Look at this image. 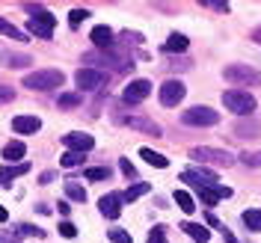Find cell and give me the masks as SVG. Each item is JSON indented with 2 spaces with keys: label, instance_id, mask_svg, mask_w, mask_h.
Here are the masks:
<instances>
[{
  "label": "cell",
  "instance_id": "836d02e7",
  "mask_svg": "<svg viewBox=\"0 0 261 243\" xmlns=\"http://www.w3.org/2000/svg\"><path fill=\"white\" fill-rule=\"evenodd\" d=\"M27 63H33L30 57H9V60H6V65H12V68H24Z\"/></svg>",
  "mask_w": 261,
  "mask_h": 243
},
{
  "label": "cell",
  "instance_id": "ba28073f",
  "mask_svg": "<svg viewBox=\"0 0 261 243\" xmlns=\"http://www.w3.org/2000/svg\"><path fill=\"white\" fill-rule=\"evenodd\" d=\"M74 83L81 86V92H95L98 86H104V74L95 71V68H81L74 74Z\"/></svg>",
  "mask_w": 261,
  "mask_h": 243
},
{
  "label": "cell",
  "instance_id": "cb8c5ba5",
  "mask_svg": "<svg viewBox=\"0 0 261 243\" xmlns=\"http://www.w3.org/2000/svg\"><path fill=\"white\" fill-rule=\"evenodd\" d=\"M65 196L74 199V202H86V190H83L77 181H65Z\"/></svg>",
  "mask_w": 261,
  "mask_h": 243
},
{
  "label": "cell",
  "instance_id": "484cf974",
  "mask_svg": "<svg viewBox=\"0 0 261 243\" xmlns=\"http://www.w3.org/2000/svg\"><path fill=\"white\" fill-rule=\"evenodd\" d=\"M27 30H30L33 36H39V39H50V36H54V30H50V27L39 24V21H33V18H30V24H27Z\"/></svg>",
  "mask_w": 261,
  "mask_h": 243
},
{
  "label": "cell",
  "instance_id": "4316f807",
  "mask_svg": "<svg viewBox=\"0 0 261 243\" xmlns=\"http://www.w3.org/2000/svg\"><path fill=\"white\" fill-rule=\"evenodd\" d=\"M83 98L77 95V92H63V95H60V107H63V110H71V107H77Z\"/></svg>",
  "mask_w": 261,
  "mask_h": 243
},
{
  "label": "cell",
  "instance_id": "30bf717a",
  "mask_svg": "<svg viewBox=\"0 0 261 243\" xmlns=\"http://www.w3.org/2000/svg\"><path fill=\"white\" fill-rule=\"evenodd\" d=\"M98 211L104 213L107 220H116V217L122 213V193H107L98 202Z\"/></svg>",
  "mask_w": 261,
  "mask_h": 243
},
{
  "label": "cell",
  "instance_id": "44dd1931",
  "mask_svg": "<svg viewBox=\"0 0 261 243\" xmlns=\"http://www.w3.org/2000/svg\"><path fill=\"white\" fill-rule=\"evenodd\" d=\"M0 33H3V36H9V39H15V42H27V33L18 30L15 24H9L6 18H0Z\"/></svg>",
  "mask_w": 261,
  "mask_h": 243
},
{
  "label": "cell",
  "instance_id": "6da1fadb",
  "mask_svg": "<svg viewBox=\"0 0 261 243\" xmlns=\"http://www.w3.org/2000/svg\"><path fill=\"white\" fill-rule=\"evenodd\" d=\"M65 83V74L57 71V68H42V71H33L24 77V86L27 89H36V92H50V89H60Z\"/></svg>",
  "mask_w": 261,
  "mask_h": 243
},
{
  "label": "cell",
  "instance_id": "3957f363",
  "mask_svg": "<svg viewBox=\"0 0 261 243\" xmlns=\"http://www.w3.org/2000/svg\"><path fill=\"white\" fill-rule=\"evenodd\" d=\"M223 77H226L228 83H234V86H258L261 83V71H255V68H249V65H226L223 68Z\"/></svg>",
  "mask_w": 261,
  "mask_h": 243
},
{
  "label": "cell",
  "instance_id": "5b68a950",
  "mask_svg": "<svg viewBox=\"0 0 261 243\" xmlns=\"http://www.w3.org/2000/svg\"><path fill=\"white\" fill-rule=\"evenodd\" d=\"M190 157L199 160V163H211V166H231V163H234V157H231L228 151H223V148H211V146L193 148Z\"/></svg>",
  "mask_w": 261,
  "mask_h": 243
},
{
  "label": "cell",
  "instance_id": "2e32d148",
  "mask_svg": "<svg viewBox=\"0 0 261 243\" xmlns=\"http://www.w3.org/2000/svg\"><path fill=\"white\" fill-rule=\"evenodd\" d=\"M27 172H30L27 163H21V166H3V169H0V181H3V187H9L12 178H21V175H27Z\"/></svg>",
  "mask_w": 261,
  "mask_h": 243
},
{
  "label": "cell",
  "instance_id": "4fadbf2b",
  "mask_svg": "<svg viewBox=\"0 0 261 243\" xmlns=\"http://www.w3.org/2000/svg\"><path fill=\"white\" fill-rule=\"evenodd\" d=\"M178 228L187 234V237H193L196 243H208L211 240V231H208L205 226H199V223H184V226H178Z\"/></svg>",
  "mask_w": 261,
  "mask_h": 243
},
{
  "label": "cell",
  "instance_id": "d590c367",
  "mask_svg": "<svg viewBox=\"0 0 261 243\" xmlns=\"http://www.w3.org/2000/svg\"><path fill=\"white\" fill-rule=\"evenodd\" d=\"M202 6H208V9H217V12H228V9H231L228 3H214V0H205Z\"/></svg>",
  "mask_w": 261,
  "mask_h": 243
},
{
  "label": "cell",
  "instance_id": "9a60e30c",
  "mask_svg": "<svg viewBox=\"0 0 261 243\" xmlns=\"http://www.w3.org/2000/svg\"><path fill=\"white\" fill-rule=\"evenodd\" d=\"M27 12H30L33 21H39V24H45V27H50L54 30V24H57V18L50 15L45 6H33V3H27Z\"/></svg>",
  "mask_w": 261,
  "mask_h": 243
},
{
  "label": "cell",
  "instance_id": "277c9868",
  "mask_svg": "<svg viewBox=\"0 0 261 243\" xmlns=\"http://www.w3.org/2000/svg\"><path fill=\"white\" fill-rule=\"evenodd\" d=\"M181 122L184 125H193V128H211V125L220 122V113L211 110V107H190V110L181 113Z\"/></svg>",
  "mask_w": 261,
  "mask_h": 243
},
{
  "label": "cell",
  "instance_id": "f546056e",
  "mask_svg": "<svg viewBox=\"0 0 261 243\" xmlns=\"http://www.w3.org/2000/svg\"><path fill=\"white\" fill-rule=\"evenodd\" d=\"M146 243H166V228H163V226H154L151 231H148Z\"/></svg>",
  "mask_w": 261,
  "mask_h": 243
},
{
  "label": "cell",
  "instance_id": "7c38bea8",
  "mask_svg": "<svg viewBox=\"0 0 261 243\" xmlns=\"http://www.w3.org/2000/svg\"><path fill=\"white\" fill-rule=\"evenodd\" d=\"M122 125H128V128L134 130H146V133H151V137H161V128L154 125V122H148V119H137V116H128V119H119Z\"/></svg>",
  "mask_w": 261,
  "mask_h": 243
},
{
  "label": "cell",
  "instance_id": "d6a6232c",
  "mask_svg": "<svg viewBox=\"0 0 261 243\" xmlns=\"http://www.w3.org/2000/svg\"><path fill=\"white\" fill-rule=\"evenodd\" d=\"M60 234H63V237H77V226L65 220V223H60Z\"/></svg>",
  "mask_w": 261,
  "mask_h": 243
},
{
  "label": "cell",
  "instance_id": "60d3db41",
  "mask_svg": "<svg viewBox=\"0 0 261 243\" xmlns=\"http://www.w3.org/2000/svg\"><path fill=\"white\" fill-rule=\"evenodd\" d=\"M6 220H9V213H6V208H3V205H0V223H6Z\"/></svg>",
  "mask_w": 261,
  "mask_h": 243
},
{
  "label": "cell",
  "instance_id": "9c48e42d",
  "mask_svg": "<svg viewBox=\"0 0 261 243\" xmlns=\"http://www.w3.org/2000/svg\"><path fill=\"white\" fill-rule=\"evenodd\" d=\"M63 146L68 148V151H77V154H83V151H89V148L95 146V140L89 137V133H65L63 137Z\"/></svg>",
  "mask_w": 261,
  "mask_h": 243
},
{
  "label": "cell",
  "instance_id": "ab89813d",
  "mask_svg": "<svg viewBox=\"0 0 261 243\" xmlns=\"http://www.w3.org/2000/svg\"><path fill=\"white\" fill-rule=\"evenodd\" d=\"M50 181H54V172H45V175H42V181H39V184H50Z\"/></svg>",
  "mask_w": 261,
  "mask_h": 243
},
{
  "label": "cell",
  "instance_id": "ac0fdd59",
  "mask_svg": "<svg viewBox=\"0 0 261 243\" xmlns=\"http://www.w3.org/2000/svg\"><path fill=\"white\" fill-rule=\"evenodd\" d=\"M24 154H27V146H24V143H21V140H15V143H9V146L3 148V157H6V160H9V163L21 160V157H24Z\"/></svg>",
  "mask_w": 261,
  "mask_h": 243
},
{
  "label": "cell",
  "instance_id": "e0dca14e",
  "mask_svg": "<svg viewBox=\"0 0 261 243\" xmlns=\"http://www.w3.org/2000/svg\"><path fill=\"white\" fill-rule=\"evenodd\" d=\"M187 36H181V33H172L169 39H166V45H163V50H169V53H181V50H187Z\"/></svg>",
  "mask_w": 261,
  "mask_h": 243
},
{
  "label": "cell",
  "instance_id": "1f68e13d",
  "mask_svg": "<svg viewBox=\"0 0 261 243\" xmlns=\"http://www.w3.org/2000/svg\"><path fill=\"white\" fill-rule=\"evenodd\" d=\"M110 240H113V243H134L125 228H110Z\"/></svg>",
  "mask_w": 261,
  "mask_h": 243
},
{
  "label": "cell",
  "instance_id": "52a82bcc",
  "mask_svg": "<svg viewBox=\"0 0 261 243\" xmlns=\"http://www.w3.org/2000/svg\"><path fill=\"white\" fill-rule=\"evenodd\" d=\"M151 95V83L146 80V77H140V80H130L128 86H125V104H140V101H146V98Z\"/></svg>",
  "mask_w": 261,
  "mask_h": 243
},
{
  "label": "cell",
  "instance_id": "e575fe53",
  "mask_svg": "<svg viewBox=\"0 0 261 243\" xmlns=\"http://www.w3.org/2000/svg\"><path fill=\"white\" fill-rule=\"evenodd\" d=\"M15 98V92H12V86H0V104H9Z\"/></svg>",
  "mask_w": 261,
  "mask_h": 243
},
{
  "label": "cell",
  "instance_id": "f35d334b",
  "mask_svg": "<svg viewBox=\"0 0 261 243\" xmlns=\"http://www.w3.org/2000/svg\"><path fill=\"white\" fill-rule=\"evenodd\" d=\"M223 237H226V243H238V237H234L231 231H226V228H223Z\"/></svg>",
  "mask_w": 261,
  "mask_h": 243
},
{
  "label": "cell",
  "instance_id": "8d00e7d4",
  "mask_svg": "<svg viewBox=\"0 0 261 243\" xmlns=\"http://www.w3.org/2000/svg\"><path fill=\"white\" fill-rule=\"evenodd\" d=\"M246 166H261V154H244Z\"/></svg>",
  "mask_w": 261,
  "mask_h": 243
},
{
  "label": "cell",
  "instance_id": "4dcf8cb0",
  "mask_svg": "<svg viewBox=\"0 0 261 243\" xmlns=\"http://www.w3.org/2000/svg\"><path fill=\"white\" fill-rule=\"evenodd\" d=\"M86 18H89V9H81V6H77V9H71L68 24H71V27H77V24H81V21H86Z\"/></svg>",
  "mask_w": 261,
  "mask_h": 243
},
{
  "label": "cell",
  "instance_id": "7a4b0ae2",
  "mask_svg": "<svg viewBox=\"0 0 261 243\" xmlns=\"http://www.w3.org/2000/svg\"><path fill=\"white\" fill-rule=\"evenodd\" d=\"M223 104L234 116H249L255 110V95H249L244 89H228V92H223Z\"/></svg>",
  "mask_w": 261,
  "mask_h": 243
},
{
  "label": "cell",
  "instance_id": "7402d4cb",
  "mask_svg": "<svg viewBox=\"0 0 261 243\" xmlns=\"http://www.w3.org/2000/svg\"><path fill=\"white\" fill-rule=\"evenodd\" d=\"M175 205H178L184 213H193L196 211V202H193V196L187 193V190H175Z\"/></svg>",
  "mask_w": 261,
  "mask_h": 243
},
{
  "label": "cell",
  "instance_id": "5bb4252c",
  "mask_svg": "<svg viewBox=\"0 0 261 243\" xmlns=\"http://www.w3.org/2000/svg\"><path fill=\"white\" fill-rule=\"evenodd\" d=\"M89 39L95 42V48H113V30L104 27V24H98L95 30L89 33Z\"/></svg>",
  "mask_w": 261,
  "mask_h": 243
},
{
  "label": "cell",
  "instance_id": "83f0119b",
  "mask_svg": "<svg viewBox=\"0 0 261 243\" xmlns=\"http://www.w3.org/2000/svg\"><path fill=\"white\" fill-rule=\"evenodd\" d=\"M119 169H122V175L128 181H137V169H134V163L128 157H119Z\"/></svg>",
  "mask_w": 261,
  "mask_h": 243
},
{
  "label": "cell",
  "instance_id": "d4e9b609",
  "mask_svg": "<svg viewBox=\"0 0 261 243\" xmlns=\"http://www.w3.org/2000/svg\"><path fill=\"white\" fill-rule=\"evenodd\" d=\"M83 178L86 181H107L110 178V169H107V166H92V169L83 172Z\"/></svg>",
  "mask_w": 261,
  "mask_h": 243
},
{
  "label": "cell",
  "instance_id": "74e56055",
  "mask_svg": "<svg viewBox=\"0 0 261 243\" xmlns=\"http://www.w3.org/2000/svg\"><path fill=\"white\" fill-rule=\"evenodd\" d=\"M205 223H208V226H214V228H220V220H217L214 213H208V217H205Z\"/></svg>",
  "mask_w": 261,
  "mask_h": 243
},
{
  "label": "cell",
  "instance_id": "d6986e66",
  "mask_svg": "<svg viewBox=\"0 0 261 243\" xmlns=\"http://www.w3.org/2000/svg\"><path fill=\"white\" fill-rule=\"evenodd\" d=\"M148 190H151V187H148L146 181H137V184H130L128 190L122 193V202H137V199H140V196H146Z\"/></svg>",
  "mask_w": 261,
  "mask_h": 243
},
{
  "label": "cell",
  "instance_id": "ffe728a7",
  "mask_svg": "<svg viewBox=\"0 0 261 243\" xmlns=\"http://www.w3.org/2000/svg\"><path fill=\"white\" fill-rule=\"evenodd\" d=\"M140 157L146 163H151V166H158V169H166L169 166V160L163 154H158V151H151V148H140Z\"/></svg>",
  "mask_w": 261,
  "mask_h": 243
},
{
  "label": "cell",
  "instance_id": "8992f818",
  "mask_svg": "<svg viewBox=\"0 0 261 243\" xmlns=\"http://www.w3.org/2000/svg\"><path fill=\"white\" fill-rule=\"evenodd\" d=\"M184 95H187V86L181 80H166L161 86V104L163 107H178L181 101H184Z\"/></svg>",
  "mask_w": 261,
  "mask_h": 243
},
{
  "label": "cell",
  "instance_id": "f1b7e54d",
  "mask_svg": "<svg viewBox=\"0 0 261 243\" xmlns=\"http://www.w3.org/2000/svg\"><path fill=\"white\" fill-rule=\"evenodd\" d=\"M60 163H63L65 169H71V166H81V163H83V154H77V151H65Z\"/></svg>",
  "mask_w": 261,
  "mask_h": 243
},
{
  "label": "cell",
  "instance_id": "8fae6325",
  "mask_svg": "<svg viewBox=\"0 0 261 243\" xmlns=\"http://www.w3.org/2000/svg\"><path fill=\"white\" fill-rule=\"evenodd\" d=\"M12 130L15 133H36V130H42V119L39 116H15L12 119Z\"/></svg>",
  "mask_w": 261,
  "mask_h": 243
},
{
  "label": "cell",
  "instance_id": "603a6c76",
  "mask_svg": "<svg viewBox=\"0 0 261 243\" xmlns=\"http://www.w3.org/2000/svg\"><path fill=\"white\" fill-rule=\"evenodd\" d=\"M244 226L249 228V231H261V208H255V211H244Z\"/></svg>",
  "mask_w": 261,
  "mask_h": 243
}]
</instances>
